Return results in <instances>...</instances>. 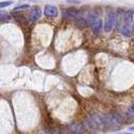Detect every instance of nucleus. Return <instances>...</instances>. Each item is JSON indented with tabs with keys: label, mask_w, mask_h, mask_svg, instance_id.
<instances>
[{
	"label": "nucleus",
	"mask_w": 134,
	"mask_h": 134,
	"mask_svg": "<svg viewBox=\"0 0 134 134\" xmlns=\"http://www.w3.org/2000/svg\"><path fill=\"white\" fill-rule=\"evenodd\" d=\"M11 4H12V1H2V2H0V8H4Z\"/></svg>",
	"instance_id": "obj_14"
},
{
	"label": "nucleus",
	"mask_w": 134,
	"mask_h": 134,
	"mask_svg": "<svg viewBox=\"0 0 134 134\" xmlns=\"http://www.w3.org/2000/svg\"><path fill=\"white\" fill-rule=\"evenodd\" d=\"M116 22V12L113 9H109L107 14H106V18L104 22V30L106 32H109L113 29Z\"/></svg>",
	"instance_id": "obj_3"
},
{
	"label": "nucleus",
	"mask_w": 134,
	"mask_h": 134,
	"mask_svg": "<svg viewBox=\"0 0 134 134\" xmlns=\"http://www.w3.org/2000/svg\"><path fill=\"white\" fill-rule=\"evenodd\" d=\"M104 126L105 127H118L122 124L123 118L120 113L118 112H112L110 114L103 117Z\"/></svg>",
	"instance_id": "obj_1"
},
{
	"label": "nucleus",
	"mask_w": 134,
	"mask_h": 134,
	"mask_svg": "<svg viewBox=\"0 0 134 134\" xmlns=\"http://www.w3.org/2000/svg\"><path fill=\"white\" fill-rule=\"evenodd\" d=\"M43 12H44V15L47 17H57L59 15L58 8L55 6H54V5H49V4L44 7Z\"/></svg>",
	"instance_id": "obj_5"
},
{
	"label": "nucleus",
	"mask_w": 134,
	"mask_h": 134,
	"mask_svg": "<svg viewBox=\"0 0 134 134\" xmlns=\"http://www.w3.org/2000/svg\"><path fill=\"white\" fill-rule=\"evenodd\" d=\"M29 7V5L28 4H23V5H19V6L15 7L13 9V11H18V10H23V9H26V8H28Z\"/></svg>",
	"instance_id": "obj_15"
},
{
	"label": "nucleus",
	"mask_w": 134,
	"mask_h": 134,
	"mask_svg": "<svg viewBox=\"0 0 134 134\" xmlns=\"http://www.w3.org/2000/svg\"><path fill=\"white\" fill-rule=\"evenodd\" d=\"M91 26H92L93 32H94L95 34H98L101 31L102 27H103V22H102V20L101 19H98V20H96Z\"/></svg>",
	"instance_id": "obj_9"
},
{
	"label": "nucleus",
	"mask_w": 134,
	"mask_h": 134,
	"mask_svg": "<svg viewBox=\"0 0 134 134\" xmlns=\"http://www.w3.org/2000/svg\"><path fill=\"white\" fill-rule=\"evenodd\" d=\"M133 10H128L124 13V21L126 23H130L133 20Z\"/></svg>",
	"instance_id": "obj_12"
},
{
	"label": "nucleus",
	"mask_w": 134,
	"mask_h": 134,
	"mask_svg": "<svg viewBox=\"0 0 134 134\" xmlns=\"http://www.w3.org/2000/svg\"><path fill=\"white\" fill-rule=\"evenodd\" d=\"M97 17H98V13H97L96 11H92V12H90L86 17H84L85 22H86V25H92L96 20H98L97 19Z\"/></svg>",
	"instance_id": "obj_7"
},
{
	"label": "nucleus",
	"mask_w": 134,
	"mask_h": 134,
	"mask_svg": "<svg viewBox=\"0 0 134 134\" xmlns=\"http://www.w3.org/2000/svg\"><path fill=\"white\" fill-rule=\"evenodd\" d=\"M69 131L72 134H81L84 131V127L82 124H78V123H74L72 125L69 126Z\"/></svg>",
	"instance_id": "obj_8"
},
{
	"label": "nucleus",
	"mask_w": 134,
	"mask_h": 134,
	"mask_svg": "<svg viewBox=\"0 0 134 134\" xmlns=\"http://www.w3.org/2000/svg\"><path fill=\"white\" fill-rule=\"evenodd\" d=\"M41 16V10L40 7L32 6L31 10H30V14H29V20L30 21H36V20Z\"/></svg>",
	"instance_id": "obj_6"
},
{
	"label": "nucleus",
	"mask_w": 134,
	"mask_h": 134,
	"mask_svg": "<svg viewBox=\"0 0 134 134\" xmlns=\"http://www.w3.org/2000/svg\"><path fill=\"white\" fill-rule=\"evenodd\" d=\"M130 111H131L132 113H134V103L130 106Z\"/></svg>",
	"instance_id": "obj_17"
},
{
	"label": "nucleus",
	"mask_w": 134,
	"mask_h": 134,
	"mask_svg": "<svg viewBox=\"0 0 134 134\" xmlns=\"http://www.w3.org/2000/svg\"><path fill=\"white\" fill-rule=\"evenodd\" d=\"M117 134H131V133H117Z\"/></svg>",
	"instance_id": "obj_19"
},
{
	"label": "nucleus",
	"mask_w": 134,
	"mask_h": 134,
	"mask_svg": "<svg viewBox=\"0 0 134 134\" xmlns=\"http://www.w3.org/2000/svg\"><path fill=\"white\" fill-rule=\"evenodd\" d=\"M123 16H124L123 11H122L121 9H118V11L116 12V22H115V24H116V26H117V29H119L120 25L122 24Z\"/></svg>",
	"instance_id": "obj_11"
},
{
	"label": "nucleus",
	"mask_w": 134,
	"mask_h": 134,
	"mask_svg": "<svg viewBox=\"0 0 134 134\" xmlns=\"http://www.w3.org/2000/svg\"><path fill=\"white\" fill-rule=\"evenodd\" d=\"M86 127L91 129V130H96V129H99V128L105 127L103 117H100L98 115H93V116L89 117L86 120Z\"/></svg>",
	"instance_id": "obj_2"
},
{
	"label": "nucleus",
	"mask_w": 134,
	"mask_h": 134,
	"mask_svg": "<svg viewBox=\"0 0 134 134\" xmlns=\"http://www.w3.org/2000/svg\"><path fill=\"white\" fill-rule=\"evenodd\" d=\"M63 17L65 19H79L82 17V11L78 8L70 7L63 10Z\"/></svg>",
	"instance_id": "obj_4"
},
{
	"label": "nucleus",
	"mask_w": 134,
	"mask_h": 134,
	"mask_svg": "<svg viewBox=\"0 0 134 134\" xmlns=\"http://www.w3.org/2000/svg\"><path fill=\"white\" fill-rule=\"evenodd\" d=\"M132 31H133V27L131 25V23H126L124 26L122 27V29H121V32L124 34L125 36H130L131 34H132Z\"/></svg>",
	"instance_id": "obj_10"
},
{
	"label": "nucleus",
	"mask_w": 134,
	"mask_h": 134,
	"mask_svg": "<svg viewBox=\"0 0 134 134\" xmlns=\"http://www.w3.org/2000/svg\"><path fill=\"white\" fill-rule=\"evenodd\" d=\"M10 19V15L6 11H0V21L1 22H6Z\"/></svg>",
	"instance_id": "obj_13"
},
{
	"label": "nucleus",
	"mask_w": 134,
	"mask_h": 134,
	"mask_svg": "<svg viewBox=\"0 0 134 134\" xmlns=\"http://www.w3.org/2000/svg\"><path fill=\"white\" fill-rule=\"evenodd\" d=\"M68 3H77V4H79L81 3L80 0H68Z\"/></svg>",
	"instance_id": "obj_16"
},
{
	"label": "nucleus",
	"mask_w": 134,
	"mask_h": 134,
	"mask_svg": "<svg viewBox=\"0 0 134 134\" xmlns=\"http://www.w3.org/2000/svg\"><path fill=\"white\" fill-rule=\"evenodd\" d=\"M130 130H134V127H130Z\"/></svg>",
	"instance_id": "obj_18"
}]
</instances>
